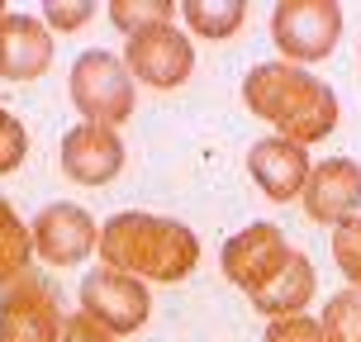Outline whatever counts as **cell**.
<instances>
[{"instance_id":"obj_1","label":"cell","mask_w":361,"mask_h":342,"mask_svg":"<svg viewBox=\"0 0 361 342\" xmlns=\"http://www.w3.org/2000/svg\"><path fill=\"white\" fill-rule=\"evenodd\" d=\"M243 105L276 128V138L295 147L324 143L338 128V90L319 81L309 67H290V62H257L243 76Z\"/></svg>"},{"instance_id":"obj_2","label":"cell","mask_w":361,"mask_h":342,"mask_svg":"<svg viewBox=\"0 0 361 342\" xmlns=\"http://www.w3.org/2000/svg\"><path fill=\"white\" fill-rule=\"evenodd\" d=\"M100 267L124 271L133 281H162L180 286L190 271L200 267V238L166 214H147V209H124L100 224Z\"/></svg>"},{"instance_id":"obj_3","label":"cell","mask_w":361,"mask_h":342,"mask_svg":"<svg viewBox=\"0 0 361 342\" xmlns=\"http://www.w3.org/2000/svg\"><path fill=\"white\" fill-rule=\"evenodd\" d=\"M67 90H72L76 114L86 124H105V128H119L124 119H133V105H138V81L128 76L124 57L105 53V48H86L76 57Z\"/></svg>"},{"instance_id":"obj_4","label":"cell","mask_w":361,"mask_h":342,"mask_svg":"<svg viewBox=\"0 0 361 342\" xmlns=\"http://www.w3.org/2000/svg\"><path fill=\"white\" fill-rule=\"evenodd\" d=\"M338 38H343V5L333 0H281L271 10V43L290 67L333 57Z\"/></svg>"},{"instance_id":"obj_5","label":"cell","mask_w":361,"mask_h":342,"mask_svg":"<svg viewBox=\"0 0 361 342\" xmlns=\"http://www.w3.org/2000/svg\"><path fill=\"white\" fill-rule=\"evenodd\" d=\"M62 328L67 314L43 271H24L15 286L0 290V342H62Z\"/></svg>"},{"instance_id":"obj_6","label":"cell","mask_w":361,"mask_h":342,"mask_svg":"<svg viewBox=\"0 0 361 342\" xmlns=\"http://www.w3.org/2000/svg\"><path fill=\"white\" fill-rule=\"evenodd\" d=\"M81 314L95 319L100 328H109L114 338H128L147 324L152 314V295H147L143 281H133L124 271H109V267H95L86 271L81 281Z\"/></svg>"},{"instance_id":"obj_7","label":"cell","mask_w":361,"mask_h":342,"mask_svg":"<svg viewBox=\"0 0 361 342\" xmlns=\"http://www.w3.org/2000/svg\"><path fill=\"white\" fill-rule=\"evenodd\" d=\"M29 233H34V257L43 267L53 271H67V267H81L95 248H100V228H95V219L72 204V200H57V204H43L29 224Z\"/></svg>"},{"instance_id":"obj_8","label":"cell","mask_w":361,"mask_h":342,"mask_svg":"<svg viewBox=\"0 0 361 342\" xmlns=\"http://www.w3.org/2000/svg\"><path fill=\"white\" fill-rule=\"evenodd\" d=\"M290 252H295V248L286 243V233H281L276 224H267V219H257V224H247L243 233H233L224 243L219 267H224V276H228L243 295H257L262 286H271V281L286 271Z\"/></svg>"},{"instance_id":"obj_9","label":"cell","mask_w":361,"mask_h":342,"mask_svg":"<svg viewBox=\"0 0 361 342\" xmlns=\"http://www.w3.org/2000/svg\"><path fill=\"white\" fill-rule=\"evenodd\" d=\"M124 67L133 81H143L152 90H176L195 72V43L180 34L176 24L147 29V34L124 43Z\"/></svg>"},{"instance_id":"obj_10","label":"cell","mask_w":361,"mask_h":342,"mask_svg":"<svg viewBox=\"0 0 361 342\" xmlns=\"http://www.w3.org/2000/svg\"><path fill=\"white\" fill-rule=\"evenodd\" d=\"M57 166H62V176L76 181V185H109V181L124 171V138H119V128L86 124V119L72 124L62 133Z\"/></svg>"},{"instance_id":"obj_11","label":"cell","mask_w":361,"mask_h":342,"mask_svg":"<svg viewBox=\"0 0 361 342\" xmlns=\"http://www.w3.org/2000/svg\"><path fill=\"white\" fill-rule=\"evenodd\" d=\"M300 204L324 228H343V224L361 219V162H352V157H324V162H314Z\"/></svg>"},{"instance_id":"obj_12","label":"cell","mask_w":361,"mask_h":342,"mask_svg":"<svg viewBox=\"0 0 361 342\" xmlns=\"http://www.w3.org/2000/svg\"><path fill=\"white\" fill-rule=\"evenodd\" d=\"M309 171H314L309 147H295V143H286V138H276V133H271V138H257V143L247 147V176H252L257 190L267 200H276V204L305 195Z\"/></svg>"},{"instance_id":"obj_13","label":"cell","mask_w":361,"mask_h":342,"mask_svg":"<svg viewBox=\"0 0 361 342\" xmlns=\"http://www.w3.org/2000/svg\"><path fill=\"white\" fill-rule=\"evenodd\" d=\"M53 67V34L34 15H10L0 19V76L5 81H38Z\"/></svg>"},{"instance_id":"obj_14","label":"cell","mask_w":361,"mask_h":342,"mask_svg":"<svg viewBox=\"0 0 361 342\" xmlns=\"http://www.w3.org/2000/svg\"><path fill=\"white\" fill-rule=\"evenodd\" d=\"M314 295H319L314 262H309L305 252H290L286 271H281L271 286H262L257 295H247V300H252V309L267 314V319H295V314H305V309L314 305Z\"/></svg>"},{"instance_id":"obj_15","label":"cell","mask_w":361,"mask_h":342,"mask_svg":"<svg viewBox=\"0 0 361 342\" xmlns=\"http://www.w3.org/2000/svg\"><path fill=\"white\" fill-rule=\"evenodd\" d=\"M180 19H185L190 34L224 43L247 24V5L243 0H180Z\"/></svg>"},{"instance_id":"obj_16","label":"cell","mask_w":361,"mask_h":342,"mask_svg":"<svg viewBox=\"0 0 361 342\" xmlns=\"http://www.w3.org/2000/svg\"><path fill=\"white\" fill-rule=\"evenodd\" d=\"M29 262H34V233L15 214V204L0 195V290L15 286L19 276L29 271Z\"/></svg>"},{"instance_id":"obj_17","label":"cell","mask_w":361,"mask_h":342,"mask_svg":"<svg viewBox=\"0 0 361 342\" xmlns=\"http://www.w3.org/2000/svg\"><path fill=\"white\" fill-rule=\"evenodd\" d=\"M109 24L124 38H138L147 29L176 24V5L171 0H109Z\"/></svg>"},{"instance_id":"obj_18","label":"cell","mask_w":361,"mask_h":342,"mask_svg":"<svg viewBox=\"0 0 361 342\" xmlns=\"http://www.w3.org/2000/svg\"><path fill=\"white\" fill-rule=\"evenodd\" d=\"M319 324L328 342H361V290H338L324 305Z\"/></svg>"},{"instance_id":"obj_19","label":"cell","mask_w":361,"mask_h":342,"mask_svg":"<svg viewBox=\"0 0 361 342\" xmlns=\"http://www.w3.org/2000/svg\"><path fill=\"white\" fill-rule=\"evenodd\" d=\"M333 262L347 276V290H361V219L333 228Z\"/></svg>"},{"instance_id":"obj_20","label":"cell","mask_w":361,"mask_h":342,"mask_svg":"<svg viewBox=\"0 0 361 342\" xmlns=\"http://www.w3.org/2000/svg\"><path fill=\"white\" fill-rule=\"evenodd\" d=\"M24 157H29V128H24L10 109L0 105V176L19 171Z\"/></svg>"},{"instance_id":"obj_21","label":"cell","mask_w":361,"mask_h":342,"mask_svg":"<svg viewBox=\"0 0 361 342\" xmlns=\"http://www.w3.org/2000/svg\"><path fill=\"white\" fill-rule=\"evenodd\" d=\"M90 15H95L90 0H48V5H43V24H48V34H72V29L90 24Z\"/></svg>"},{"instance_id":"obj_22","label":"cell","mask_w":361,"mask_h":342,"mask_svg":"<svg viewBox=\"0 0 361 342\" xmlns=\"http://www.w3.org/2000/svg\"><path fill=\"white\" fill-rule=\"evenodd\" d=\"M262 342H328V338H324V324L319 319L295 314V319H271Z\"/></svg>"},{"instance_id":"obj_23","label":"cell","mask_w":361,"mask_h":342,"mask_svg":"<svg viewBox=\"0 0 361 342\" xmlns=\"http://www.w3.org/2000/svg\"><path fill=\"white\" fill-rule=\"evenodd\" d=\"M62 342H119V338L109 328H100L95 319H86V314H72L67 328H62Z\"/></svg>"},{"instance_id":"obj_24","label":"cell","mask_w":361,"mask_h":342,"mask_svg":"<svg viewBox=\"0 0 361 342\" xmlns=\"http://www.w3.org/2000/svg\"><path fill=\"white\" fill-rule=\"evenodd\" d=\"M5 15H10V10H5V0H0V19H5Z\"/></svg>"},{"instance_id":"obj_25","label":"cell","mask_w":361,"mask_h":342,"mask_svg":"<svg viewBox=\"0 0 361 342\" xmlns=\"http://www.w3.org/2000/svg\"><path fill=\"white\" fill-rule=\"evenodd\" d=\"M357 57H361V43H357Z\"/></svg>"}]
</instances>
